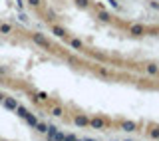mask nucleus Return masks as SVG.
I'll use <instances>...</instances> for the list:
<instances>
[{
	"label": "nucleus",
	"mask_w": 159,
	"mask_h": 141,
	"mask_svg": "<svg viewBox=\"0 0 159 141\" xmlns=\"http://www.w3.org/2000/svg\"><path fill=\"white\" fill-rule=\"evenodd\" d=\"M32 40L38 44V46H42V48H46V50L50 48V42H48V40L42 36V34H32Z\"/></svg>",
	"instance_id": "f257e3e1"
},
{
	"label": "nucleus",
	"mask_w": 159,
	"mask_h": 141,
	"mask_svg": "<svg viewBox=\"0 0 159 141\" xmlns=\"http://www.w3.org/2000/svg\"><path fill=\"white\" fill-rule=\"evenodd\" d=\"M2 102H4V105H6L8 109H12V111H16V107H18V102H16L14 98H4Z\"/></svg>",
	"instance_id": "f03ea898"
},
{
	"label": "nucleus",
	"mask_w": 159,
	"mask_h": 141,
	"mask_svg": "<svg viewBox=\"0 0 159 141\" xmlns=\"http://www.w3.org/2000/svg\"><path fill=\"white\" fill-rule=\"evenodd\" d=\"M46 133H48V139H50V141H56V133H58V129L54 127V125H48V131H46Z\"/></svg>",
	"instance_id": "7ed1b4c3"
},
{
	"label": "nucleus",
	"mask_w": 159,
	"mask_h": 141,
	"mask_svg": "<svg viewBox=\"0 0 159 141\" xmlns=\"http://www.w3.org/2000/svg\"><path fill=\"white\" fill-rule=\"evenodd\" d=\"M121 129H123V131H135V123H133V121H125L121 125Z\"/></svg>",
	"instance_id": "20e7f679"
},
{
	"label": "nucleus",
	"mask_w": 159,
	"mask_h": 141,
	"mask_svg": "<svg viewBox=\"0 0 159 141\" xmlns=\"http://www.w3.org/2000/svg\"><path fill=\"white\" fill-rule=\"evenodd\" d=\"M74 121H76V125H89V121H88L86 117H84V115H78Z\"/></svg>",
	"instance_id": "39448f33"
},
{
	"label": "nucleus",
	"mask_w": 159,
	"mask_h": 141,
	"mask_svg": "<svg viewBox=\"0 0 159 141\" xmlns=\"http://www.w3.org/2000/svg\"><path fill=\"white\" fill-rule=\"evenodd\" d=\"M89 125H92V127H96V129H102L103 127V121H102V119H92Z\"/></svg>",
	"instance_id": "423d86ee"
},
{
	"label": "nucleus",
	"mask_w": 159,
	"mask_h": 141,
	"mask_svg": "<svg viewBox=\"0 0 159 141\" xmlns=\"http://www.w3.org/2000/svg\"><path fill=\"white\" fill-rule=\"evenodd\" d=\"M24 119H26V121H28L30 125H34V127H36V123H38V119H36V117H34V115H32V113H28V115H26V117H24Z\"/></svg>",
	"instance_id": "0eeeda50"
},
{
	"label": "nucleus",
	"mask_w": 159,
	"mask_h": 141,
	"mask_svg": "<svg viewBox=\"0 0 159 141\" xmlns=\"http://www.w3.org/2000/svg\"><path fill=\"white\" fill-rule=\"evenodd\" d=\"M16 111H18V115H20V117H26V115L30 113L26 107H22V105H18V107H16Z\"/></svg>",
	"instance_id": "6e6552de"
},
{
	"label": "nucleus",
	"mask_w": 159,
	"mask_h": 141,
	"mask_svg": "<svg viewBox=\"0 0 159 141\" xmlns=\"http://www.w3.org/2000/svg\"><path fill=\"white\" fill-rule=\"evenodd\" d=\"M0 32H2V34H10V32H12V26H8V24H0Z\"/></svg>",
	"instance_id": "1a4fd4ad"
},
{
	"label": "nucleus",
	"mask_w": 159,
	"mask_h": 141,
	"mask_svg": "<svg viewBox=\"0 0 159 141\" xmlns=\"http://www.w3.org/2000/svg\"><path fill=\"white\" fill-rule=\"evenodd\" d=\"M36 129H38L40 133H46L48 131V125L46 123H36Z\"/></svg>",
	"instance_id": "9d476101"
},
{
	"label": "nucleus",
	"mask_w": 159,
	"mask_h": 141,
	"mask_svg": "<svg viewBox=\"0 0 159 141\" xmlns=\"http://www.w3.org/2000/svg\"><path fill=\"white\" fill-rule=\"evenodd\" d=\"M54 34H56V36H60V38H64V36H66V32H64L62 28H58V26L54 28Z\"/></svg>",
	"instance_id": "9b49d317"
},
{
	"label": "nucleus",
	"mask_w": 159,
	"mask_h": 141,
	"mask_svg": "<svg viewBox=\"0 0 159 141\" xmlns=\"http://www.w3.org/2000/svg\"><path fill=\"white\" fill-rule=\"evenodd\" d=\"M72 48L80 50V48H82V42H80V40H72Z\"/></svg>",
	"instance_id": "f8f14e48"
},
{
	"label": "nucleus",
	"mask_w": 159,
	"mask_h": 141,
	"mask_svg": "<svg viewBox=\"0 0 159 141\" xmlns=\"http://www.w3.org/2000/svg\"><path fill=\"white\" fill-rule=\"evenodd\" d=\"M147 70H149V74H155V72H157V66H155V64H149Z\"/></svg>",
	"instance_id": "ddd939ff"
},
{
	"label": "nucleus",
	"mask_w": 159,
	"mask_h": 141,
	"mask_svg": "<svg viewBox=\"0 0 159 141\" xmlns=\"http://www.w3.org/2000/svg\"><path fill=\"white\" fill-rule=\"evenodd\" d=\"M131 32H133V34H141V32H143V28H141V26H133V28H131Z\"/></svg>",
	"instance_id": "4468645a"
},
{
	"label": "nucleus",
	"mask_w": 159,
	"mask_h": 141,
	"mask_svg": "<svg viewBox=\"0 0 159 141\" xmlns=\"http://www.w3.org/2000/svg\"><path fill=\"white\" fill-rule=\"evenodd\" d=\"M52 115H56V117H60V115H62V109H60V107H54V109H52Z\"/></svg>",
	"instance_id": "2eb2a0df"
},
{
	"label": "nucleus",
	"mask_w": 159,
	"mask_h": 141,
	"mask_svg": "<svg viewBox=\"0 0 159 141\" xmlns=\"http://www.w3.org/2000/svg\"><path fill=\"white\" fill-rule=\"evenodd\" d=\"M78 6H88V0H76Z\"/></svg>",
	"instance_id": "dca6fc26"
},
{
	"label": "nucleus",
	"mask_w": 159,
	"mask_h": 141,
	"mask_svg": "<svg viewBox=\"0 0 159 141\" xmlns=\"http://www.w3.org/2000/svg\"><path fill=\"white\" fill-rule=\"evenodd\" d=\"M18 18H20V22H28V16H26V14H20Z\"/></svg>",
	"instance_id": "f3484780"
},
{
	"label": "nucleus",
	"mask_w": 159,
	"mask_h": 141,
	"mask_svg": "<svg viewBox=\"0 0 159 141\" xmlns=\"http://www.w3.org/2000/svg\"><path fill=\"white\" fill-rule=\"evenodd\" d=\"M28 2L32 4V6H38V4H40V0H28Z\"/></svg>",
	"instance_id": "a211bd4d"
},
{
	"label": "nucleus",
	"mask_w": 159,
	"mask_h": 141,
	"mask_svg": "<svg viewBox=\"0 0 159 141\" xmlns=\"http://www.w3.org/2000/svg\"><path fill=\"white\" fill-rule=\"evenodd\" d=\"M2 99H4V98H2V95H0V102H2Z\"/></svg>",
	"instance_id": "6ab92c4d"
},
{
	"label": "nucleus",
	"mask_w": 159,
	"mask_h": 141,
	"mask_svg": "<svg viewBox=\"0 0 159 141\" xmlns=\"http://www.w3.org/2000/svg\"><path fill=\"white\" fill-rule=\"evenodd\" d=\"M74 141H80V139H74Z\"/></svg>",
	"instance_id": "aec40b11"
}]
</instances>
